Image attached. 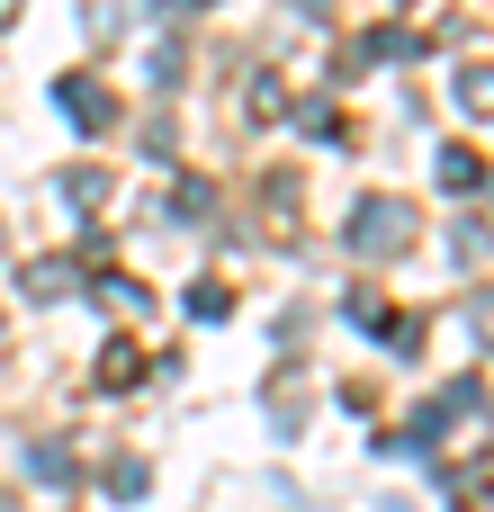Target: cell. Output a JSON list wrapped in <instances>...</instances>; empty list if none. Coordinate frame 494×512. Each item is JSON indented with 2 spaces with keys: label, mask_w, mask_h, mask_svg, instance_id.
I'll use <instances>...</instances> for the list:
<instances>
[{
  "label": "cell",
  "mask_w": 494,
  "mask_h": 512,
  "mask_svg": "<svg viewBox=\"0 0 494 512\" xmlns=\"http://www.w3.org/2000/svg\"><path fill=\"white\" fill-rule=\"evenodd\" d=\"M351 243H360V252H396V243H405V207H396V198H387V207L369 198L360 225H351Z\"/></svg>",
  "instance_id": "cell-1"
},
{
  "label": "cell",
  "mask_w": 494,
  "mask_h": 512,
  "mask_svg": "<svg viewBox=\"0 0 494 512\" xmlns=\"http://www.w3.org/2000/svg\"><path fill=\"white\" fill-rule=\"evenodd\" d=\"M27 288H36V297H63V288H72V261H36Z\"/></svg>",
  "instance_id": "cell-4"
},
{
  "label": "cell",
  "mask_w": 494,
  "mask_h": 512,
  "mask_svg": "<svg viewBox=\"0 0 494 512\" xmlns=\"http://www.w3.org/2000/svg\"><path fill=\"white\" fill-rule=\"evenodd\" d=\"M63 108H72V117H81V126H108V99H99V90H81V81H72V90H63Z\"/></svg>",
  "instance_id": "cell-3"
},
{
  "label": "cell",
  "mask_w": 494,
  "mask_h": 512,
  "mask_svg": "<svg viewBox=\"0 0 494 512\" xmlns=\"http://www.w3.org/2000/svg\"><path fill=\"white\" fill-rule=\"evenodd\" d=\"M441 180L450 189H477V153H441Z\"/></svg>",
  "instance_id": "cell-6"
},
{
  "label": "cell",
  "mask_w": 494,
  "mask_h": 512,
  "mask_svg": "<svg viewBox=\"0 0 494 512\" xmlns=\"http://www.w3.org/2000/svg\"><path fill=\"white\" fill-rule=\"evenodd\" d=\"M135 378H144L135 342H108V351H99V387H135Z\"/></svg>",
  "instance_id": "cell-2"
},
{
  "label": "cell",
  "mask_w": 494,
  "mask_h": 512,
  "mask_svg": "<svg viewBox=\"0 0 494 512\" xmlns=\"http://www.w3.org/2000/svg\"><path fill=\"white\" fill-rule=\"evenodd\" d=\"M27 468H36V477H45V486H63V477H72V450H54V441H45V450H36V459H27Z\"/></svg>",
  "instance_id": "cell-5"
}]
</instances>
